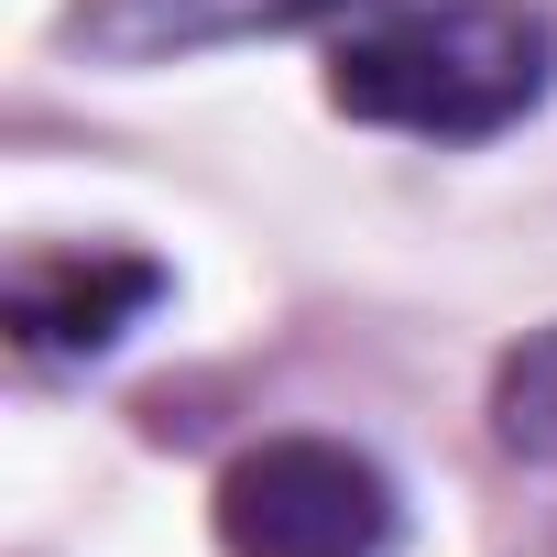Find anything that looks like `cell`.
I'll return each mask as SVG.
<instances>
[{
  "label": "cell",
  "instance_id": "cell-3",
  "mask_svg": "<svg viewBox=\"0 0 557 557\" xmlns=\"http://www.w3.org/2000/svg\"><path fill=\"white\" fill-rule=\"evenodd\" d=\"M175 296V273L153 251H121V240H45L12 262V350L45 361V372H77V361H110L153 307Z\"/></svg>",
  "mask_w": 557,
  "mask_h": 557
},
{
  "label": "cell",
  "instance_id": "cell-5",
  "mask_svg": "<svg viewBox=\"0 0 557 557\" xmlns=\"http://www.w3.org/2000/svg\"><path fill=\"white\" fill-rule=\"evenodd\" d=\"M492 437L513 459H557V329H535L492 383Z\"/></svg>",
  "mask_w": 557,
  "mask_h": 557
},
{
  "label": "cell",
  "instance_id": "cell-2",
  "mask_svg": "<svg viewBox=\"0 0 557 557\" xmlns=\"http://www.w3.org/2000/svg\"><path fill=\"white\" fill-rule=\"evenodd\" d=\"M219 546L230 557H394L405 492L350 437H262L219 470Z\"/></svg>",
  "mask_w": 557,
  "mask_h": 557
},
{
  "label": "cell",
  "instance_id": "cell-1",
  "mask_svg": "<svg viewBox=\"0 0 557 557\" xmlns=\"http://www.w3.org/2000/svg\"><path fill=\"white\" fill-rule=\"evenodd\" d=\"M557 88V12L535 0H383L329 45V110L405 143H503Z\"/></svg>",
  "mask_w": 557,
  "mask_h": 557
},
{
  "label": "cell",
  "instance_id": "cell-4",
  "mask_svg": "<svg viewBox=\"0 0 557 557\" xmlns=\"http://www.w3.org/2000/svg\"><path fill=\"white\" fill-rule=\"evenodd\" d=\"M383 0H66V55L88 66H186L230 45H285V34H350Z\"/></svg>",
  "mask_w": 557,
  "mask_h": 557
}]
</instances>
